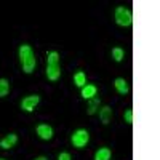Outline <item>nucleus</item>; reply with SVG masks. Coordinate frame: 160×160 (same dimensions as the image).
<instances>
[{
    "instance_id": "1a4fd4ad",
    "label": "nucleus",
    "mask_w": 160,
    "mask_h": 160,
    "mask_svg": "<svg viewBox=\"0 0 160 160\" xmlns=\"http://www.w3.org/2000/svg\"><path fill=\"white\" fill-rule=\"evenodd\" d=\"M99 118H101V122L104 125H108L111 122V118H112V109L109 108V106H102V108L99 109Z\"/></svg>"
},
{
    "instance_id": "f03ea898",
    "label": "nucleus",
    "mask_w": 160,
    "mask_h": 160,
    "mask_svg": "<svg viewBox=\"0 0 160 160\" xmlns=\"http://www.w3.org/2000/svg\"><path fill=\"white\" fill-rule=\"evenodd\" d=\"M115 22L118 26H122V28H130L133 24V13L130 8H125V7H117L115 8Z\"/></svg>"
},
{
    "instance_id": "2eb2a0df",
    "label": "nucleus",
    "mask_w": 160,
    "mask_h": 160,
    "mask_svg": "<svg viewBox=\"0 0 160 160\" xmlns=\"http://www.w3.org/2000/svg\"><path fill=\"white\" fill-rule=\"evenodd\" d=\"M112 58H114V61L120 62L125 58V51L122 48H112Z\"/></svg>"
},
{
    "instance_id": "39448f33",
    "label": "nucleus",
    "mask_w": 160,
    "mask_h": 160,
    "mask_svg": "<svg viewBox=\"0 0 160 160\" xmlns=\"http://www.w3.org/2000/svg\"><path fill=\"white\" fill-rule=\"evenodd\" d=\"M35 131H37V135H38L40 139L48 141V139L53 138V128H51L48 123H40V125H37Z\"/></svg>"
},
{
    "instance_id": "20e7f679",
    "label": "nucleus",
    "mask_w": 160,
    "mask_h": 160,
    "mask_svg": "<svg viewBox=\"0 0 160 160\" xmlns=\"http://www.w3.org/2000/svg\"><path fill=\"white\" fill-rule=\"evenodd\" d=\"M38 102H40V96H38V95L26 96V98L21 101V109H22V111H26V112H32Z\"/></svg>"
},
{
    "instance_id": "4468645a",
    "label": "nucleus",
    "mask_w": 160,
    "mask_h": 160,
    "mask_svg": "<svg viewBox=\"0 0 160 160\" xmlns=\"http://www.w3.org/2000/svg\"><path fill=\"white\" fill-rule=\"evenodd\" d=\"M10 93V82L7 78H0V98H5Z\"/></svg>"
},
{
    "instance_id": "0eeeda50",
    "label": "nucleus",
    "mask_w": 160,
    "mask_h": 160,
    "mask_svg": "<svg viewBox=\"0 0 160 160\" xmlns=\"http://www.w3.org/2000/svg\"><path fill=\"white\" fill-rule=\"evenodd\" d=\"M16 142H18V135L10 133V135H7L3 139H0V148L2 149H11Z\"/></svg>"
},
{
    "instance_id": "f8f14e48",
    "label": "nucleus",
    "mask_w": 160,
    "mask_h": 160,
    "mask_svg": "<svg viewBox=\"0 0 160 160\" xmlns=\"http://www.w3.org/2000/svg\"><path fill=\"white\" fill-rule=\"evenodd\" d=\"M111 149L109 148H101V149H98L96 151V154H95V160H109L111 158Z\"/></svg>"
},
{
    "instance_id": "7ed1b4c3",
    "label": "nucleus",
    "mask_w": 160,
    "mask_h": 160,
    "mask_svg": "<svg viewBox=\"0 0 160 160\" xmlns=\"http://www.w3.org/2000/svg\"><path fill=\"white\" fill-rule=\"evenodd\" d=\"M71 141H72V144L75 146L77 149H82V148H85V146L88 144V141H90V133L87 130H83V128H78V130L74 131Z\"/></svg>"
},
{
    "instance_id": "423d86ee",
    "label": "nucleus",
    "mask_w": 160,
    "mask_h": 160,
    "mask_svg": "<svg viewBox=\"0 0 160 160\" xmlns=\"http://www.w3.org/2000/svg\"><path fill=\"white\" fill-rule=\"evenodd\" d=\"M47 77L51 82H56L61 77V66L58 64H47Z\"/></svg>"
},
{
    "instance_id": "f257e3e1",
    "label": "nucleus",
    "mask_w": 160,
    "mask_h": 160,
    "mask_svg": "<svg viewBox=\"0 0 160 160\" xmlns=\"http://www.w3.org/2000/svg\"><path fill=\"white\" fill-rule=\"evenodd\" d=\"M19 59H21V66H22V71L26 74H31L34 72L37 61H35V55H34V50L31 48V45L28 43H22L19 47Z\"/></svg>"
},
{
    "instance_id": "9b49d317",
    "label": "nucleus",
    "mask_w": 160,
    "mask_h": 160,
    "mask_svg": "<svg viewBox=\"0 0 160 160\" xmlns=\"http://www.w3.org/2000/svg\"><path fill=\"white\" fill-rule=\"evenodd\" d=\"M96 91H98V88H96L95 85H85V87L82 88V98L91 99L93 96H96Z\"/></svg>"
},
{
    "instance_id": "ddd939ff",
    "label": "nucleus",
    "mask_w": 160,
    "mask_h": 160,
    "mask_svg": "<svg viewBox=\"0 0 160 160\" xmlns=\"http://www.w3.org/2000/svg\"><path fill=\"white\" fill-rule=\"evenodd\" d=\"M74 83H75L77 87H80V88H83V87L87 85V77H85V74H83L82 71H78V72L74 75Z\"/></svg>"
},
{
    "instance_id": "9d476101",
    "label": "nucleus",
    "mask_w": 160,
    "mask_h": 160,
    "mask_svg": "<svg viewBox=\"0 0 160 160\" xmlns=\"http://www.w3.org/2000/svg\"><path fill=\"white\" fill-rule=\"evenodd\" d=\"M99 102H101L99 96H93V98L88 101V108H87V112H88V115L96 114V111L99 109Z\"/></svg>"
},
{
    "instance_id": "f3484780",
    "label": "nucleus",
    "mask_w": 160,
    "mask_h": 160,
    "mask_svg": "<svg viewBox=\"0 0 160 160\" xmlns=\"http://www.w3.org/2000/svg\"><path fill=\"white\" fill-rule=\"evenodd\" d=\"M123 117H125V122L127 123H133V111L131 109H127Z\"/></svg>"
},
{
    "instance_id": "dca6fc26",
    "label": "nucleus",
    "mask_w": 160,
    "mask_h": 160,
    "mask_svg": "<svg viewBox=\"0 0 160 160\" xmlns=\"http://www.w3.org/2000/svg\"><path fill=\"white\" fill-rule=\"evenodd\" d=\"M58 62H59L58 51H50L47 55V64H58Z\"/></svg>"
},
{
    "instance_id": "6ab92c4d",
    "label": "nucleus",
    "mask_w": 160,
    "mask_h": 160,
    "mask_svg": "<svg viewBox=\"0 0 160 160\" xmlns=\"http://www.w3.org/2000/svg\"><path fill=\"white\" fill-rule=\"evenodd\" d=\"M35 160H48V158H47V157H45V155H40V157H37V158H35Z\"/></svg>"
},
{
    "instance_id": "6e6552de",
    "label": "nucleus",
    "mask_w": 160,
    "mask_h": 160,
    "mask_svg": "<svg viewBox=\"0 0 160 160\" xmlns=\"http://www.w3.org/2000/svg\"><path fill=\"white\" fill-rule=\"evenodd\" d=\"M114 87H115L117 93H120V95H128V91H130V85H128V82H127L125 78H122V77L115 78Z\"/></svg>"
},
{
    "instance_id": "a211bd4d",
    "label": "nucleus",
    "mask_w": 160,
    "mask_h": 160,
    "mask_svg": "<svg viewBox=\"0 0 160 160\" xmlns=\"http://www.w3.org/2000/svg\"><path fill=\"white\" fill-rule=\"evenodd\" d=\"M58 160H71V154L69 152H61L58 155Z\"/></svg>"
},
{
    "instance_id": "aec40b11",
    "label": "nucleus",
    "mask_w": 160,
    "mask_h": 160,
    "mask_svg": "<svg viewBox=\"0 0 160 160\" xmlns=\"http://www.w3.org/2000/svg\"><path fill=\"white\" fill-rule=\"evenodd\" d=\"M0 160H5V158H0Z\"/></svg>"
}]
</instances>
